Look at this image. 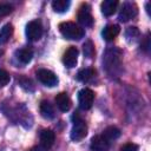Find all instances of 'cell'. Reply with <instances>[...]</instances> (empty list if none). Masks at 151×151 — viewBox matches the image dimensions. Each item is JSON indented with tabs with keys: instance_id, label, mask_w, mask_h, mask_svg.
<instances>
[{
	"instance_id": "cell-1",
	"label": "cell",
	"mask_w": 151,
	"mask_h": 151,
	"mask_svg": "<svg viewBox=\"0 0 151 151\" xmlns=\"http://www.w3.org/2000/svg\"><path fill=\"white\" fill-rule=\"evenodd\" d=\"M123 52L118 47H109L103 54V67L110 77H118L122 72Z\"/></svg>"
},
{
	"instance_id": "cell-2",
	"label": "cell",
	"mask_w": 151,
	"mask_h": 151,
	"mask_svg": "<svg viewBox=\"0 0 151 151\" xmlns=\"http://www.w3.org/2000/svg\"><path fill=\"white\" fill-rule=\"evenodd\" d=\"M59 32L61 35L70 40H79L85 35V31L83 27L72 21H64L59 25Z\"/></svg>"
},
{
	"instance_id": "cell-3",
	"label": "cell",
	"mask_w": 151,
	"mask_h": 151,
	"mask_svg": "<svg viewBox=\"0 0 151 151\" xmlns=\"http://www.w3.org/2000/svg\"><path fill=\"white\" fill-rule=\"evenodd\" d=\"M72 120H73V126H72L70 137L72 140L79 142L83 138H85V136L87 134V125H86L85 120L83 118H80L78 112H74V114L72 116Z\"/></svg>"
},
{
	"instance_id": "cell-4",
	"label": "cell",
	"mask_w": 151,
	"mask_h": 151,
	"mask_svg": "<svg viewBox=\"0 0 151 151\" xmlns=\"http://www.w3.org/2000/svg\"><path fill=\"white\" fill-rule=\"evenodd\" d=\"M138 14V7L134 2H124L119 9L118 19L122 22H126L131 19H133Z\"/></svg>"
},
{
	"instance_id": "cell-5",
	"label": "cell",
	"mask_w": 151,
	"mask_h": 151,
	"mask_svg": "<svg viewBox=\"0 0 151 151\" xmlns=\"http://www.w3.org/2000/svg\"><path fill=\"white\" fill-rule=\"evenodd\" d=\"M94 101V93L91 88L84 87L78 92V103L81 110H90Z\"/></svg>"
},
{
	"instance_id": "cell-6",
	"label": "cell",
	"mask_w": 151,
	"mask_h": 151,
	"mask_svg": "<svg viewBox=\"0 0 151 151\" xmlns=\"http://www.w3.org/2000/svg\"><path fill=\"white\" fill-rule=\"evenodd\" d=\"M78 22L84 27H91L93 25V17L91 13V6L88 4H81L77 14Z\"/></svg>"
},
{
	"instance_id": "cell-7",
	"label": "cell",
	"mask_w": 151,
	"mask_h": 151,
	"mask_svg": "<svg viewBox=\"0 0 151 151\" xmlns=\"http://www.w3.org/2000/svg\"><path fill=\"white\" fill-rule=\"evenodd\" d=\"M42 35V25L40 20H32L26 25V37L29 41H38Z\"/></svg>"
},
{
	"instance_id": "cell-8",
	"label": "cell",
	"mask_w": 151,
	"mask_h": 151,
	"mask_svg": "<svg viewBox=\"0 0 151 151\" xmlns=\"http://www.w3.org/2000/svg\"><path fill=\"white\" fill-rule=\"evenodd\" d=\"M37 78L38 80L44 84L45 86H48V87H53L58 84V77L50 70L47 68H40L37 71Z\"/></svg>"
},
{
	"instance_id": "cell-9",
	"label": "cell",
	"mask_w": 151,
	"mask_h": 151,
	"mask_svg": "<svg viewBox=\"0 0 151 151\" xmlns=\"http://www.w3.org/2000/svg\"><path fill=\"white\" fill-rule=\"evenodd\" d=\"M78 55H79L78 48L76 46H70L65 51V53L63 55V63H64V65L66 67H68V68L74 67L77 65V61H78Z\"/></svg>"
},
{
	"instance_id": "cell-10",
	"label": "cell",
	"mask_w": 151,
	"mask_h": 151,
	"mask_svg": "<svg viewBox=\"0 0 151 151\" xmlns=\"http://www.w3.org/2000/svg\"><path fill=\"white\" fill-rule=\"evenodd\" d=\"M110 146H111V143L107 142L101 134L92 137L90 143V147L92 151H109Z\"/></svg>"
},
{
	"instance_id": "cell-11",
	"label": "cell",
	"mask_w": 151,
	"mask_h": 151,
	"mask_svg": "<svg viewBox=\"0 0 151 151\" xmlns=\"http://www.w3.org/2000/svg\"><path fill=\"white\" fill-rule=\"evenodd\" d=\"M55 140V133L50 130V129H45L41 131L40 133V146L45 150H48L53 146Z\"/></svg>"
},
{
	"instance_id": "cell-12",
	"label": "cell",
	"mask_w": 151,
	"mask_h": 151,
	"mask_svg": "<svg viewBox=\"0 0 151 151\" xmlns=\"http://www.w3.org/2000/svg\"><path fill=\"white\" fill-rule=\"evenodd\" d=\"M55 100V104L58 106V109L61 111V112H67L70 109H71V99L70 97L67 96L66 92H60L55 96L54 98Z\"/></svg>"
},
{
	"instance_id": "cell-13",
	"label": "cell",
	"mask_w": 151,
	"mask_h": 151,
	"mask_svg": "<svg viewBox=\"0 0 151 151\" xmlns=\"http://www.w3.org/2000/svg\"><path fill=\"white\" fill-rule=\"evenodd\" d=\"M119 32H120V27L118 25H114V24L106 25L101 31V37L106 41H112L114 38H117Z\"/></svg>"
},
{
	"instance_id": "cell-14",
	"label": "cell",
	"mask_w": 151,
	"mask_h": 151,
	"mask_svg": "<svg viewBox=\"0 0 151 151\" xmlns=\"http://www.w3.org/2000/svg\"><path fill=\"white\" fill-rule=\"evenodd\" d=\"M118 5H119V2L117 0H104L101 2V5H100L101 13L105 17H111L117 11Z\"/></svg>"
},
{
	"instance_id": "cell-15",
	"label": "cell",
	"mask_w": 151,
	"mask_h": 151,
	"mask_svg": "<svg viewBox=\"0 0 151 151\" xmlns=\"http://www.w3.org/2000/svg\"><path fill=\"white\" fill-rule=\"evenodd\" d=\"M15 57L20 63L28 64L33 58V50L31 47H28V46H25V47L18 50L15 52Z\"/></svg>"
},
{
	"instance_id": "cell-16",
	"label": "cell",
	"mask_w": 151,
	"mask_h": 151,
	"mask_svg": "<svg viewBox=\"0 0 151 151\" xmlns=\"http://www.w3.org/2000/svg\"><path fill=\"white\" fill-rule=\"evenodd\" d=\"M94 76H96V70L91 67H86V68H81L78 71L77 79L81 83H88L94 78Z\"/></svg>"
},
{
	"instance_id": "cell-17",
	"label": "cell",
	"mask_w": 151,
	"mask_h": 151,
	"mask_svg": "<svg viewBox=\"0 0 151 151\" xmlns=\"http://www.w3.org/2000/svg\"><path fill=\"white\" fill-rule=\"evenodd\" d=\"M39 110H40V114H41L45 119H53L54 116H55V112H54L53 106H52L48 101H46V100H42V101L40 103Z\"/></svg>"
},
{
	"instance_id": "cell-18",
	"label": "cell",
	"mask_w": 151,
	"mask_h": 151,
	"mask_svg": "<svg viewBox=\"0 0 151 151\" xmlns=\"http://www.w3.org/2000/svg\"><path fill=\"white\" fill-rule=\"evenodd\" d=\"M101 136H103L107 142L112 143V142H114L116 139H118V138L120 137V130H119L118 127H116V126H109V127H106V129L103 131Z\"/></svg>"
},
{
	"instance_id": "cell-19",
	"label": "cell",
	"mask_w": 151,
	"mask_h": 151,
	"mask_svg": "<svg viewBox=\"0 0 151 151\" xmlns=\"http://www.w3.org/2000/svg\"><path fill=\"white\" fill-rule=\"evenodd\" d=\"M13 25L12 24H5L1 28H0V44H6L11 37L13 35Z\"/></svg>"
},
{
	"instance_id": "cell-20",
	"label": "cell",
	"mask_w": 151,
	"mask_h": 151,
	"mask_svg": "<svg viewBox=\"0 0 151 151\" xmlns=\"http://www.w3.org/2000/svg\"><path fill=\"white\" fill-rule=\"evenodd\" d=\"M139 37H140V32L137 27L132 26V27H127L126 31H125V38H126V41L130 42V44H134L136 41L139 40Z\"/></svg>"
},
{
	"instance_id": "cell-21",
	"label": "cell",
	"mask_w": 151,
	"mask_h": 151,
	"mask_svg": "<svg viewBox=\"0 0 151 151\" xmlns=\"http://www.w3.org/2000/svg\"><path fill=\"white\" fill-rule=\"evenodd\" d=\"M71 2L68 0H53L52 1V8L57 13H65L68 11Z\"/></svg>"
},
{
	"instance_id": "cell-22",
	"label": "cell",
	"mask_w": 151,
	"mask_h": 151,
	"mask_svg": "<svg viewBox=\"0 0 151 151\" xmlns=\"http://www.w3.org/2000/svg\"><path fill=\"white\" fill-rule=\"evenodd\" d=\"M83 51H84V55L86 58H92V55L94 53V46H93V44H92L91 40H87V41L84 42Z\"/></svg>"
},
{
	"instance_id": "cell-23",
	"label": "cell",
	"mask_w": 151,
	"mask_h": 151,
	"mask_svg": "<svg viewBox=\"0 0 151 151\" xmlns=\"http://www.w3.org/2000/svg\"><path fill=\"white\" fill-rule=\"evenodd\" d=\"M13 11V6L7 4V2H0V17H5L8 15L9 13H12Z\"/></svg>"
},
{
	"instance_id": "cell-24",
	"label": "cell",
	"mask_w": 151,
	"mask_h": 151,
	"mask_svg": "<svg viewBox=\"0 0 151 151\" xmlns=\"http://www.w3.org/2000/svg\"><path fill=\"white\" fill-rule=\"evenodd\" d=\"M9 80H11V77H9L8 72L0 68V87L6 86L9 83Z\"/></svg>"
},
{
	"instance_id": "cell-25",
	"label": "cell",
	"mask_w": 151,
	"mask_h": 151,
	"mask_svg": "<svg viewBox=\"0 0 151 151\" xmlns=\"http://www.w3.org/2000/svg\"><path fill=\"white\" fill-rule=\"evenodd\" d=\"M138 149H139V146L137 144H134V143H127V144H125V145L122 146L120 151H138Z\"/></svg>"
},
{
	"instance_id": "cell-26",
	"label": "cell",
	"mask_w": 151,
	"mask_h": 151,
	"mask_svg": "<svg viewBox=\"0 0 151 151\" xmlns=\"http://www.w3.org/2000/svg\"><path fill=\"white\" fill-rule=\"evenodd\" d=\"M28 151H46V150L42 149L41 146H33V147H31Z\"/></svg>"
},
{
	"instance_id": "cell-27",
	"label": "cell",
	"mask_w": 151,
	"mask_h": 151,
	"mask_svg": "<svg viewBox=\"0 0 151 151\" xmlns=\"http://www.w3.org/2000/svg\"><path fill=\"white\" fill-rule=\"evenodd\" d=\"M0 54H1V52H0Z\"/></svg>"
}]
</instances>
